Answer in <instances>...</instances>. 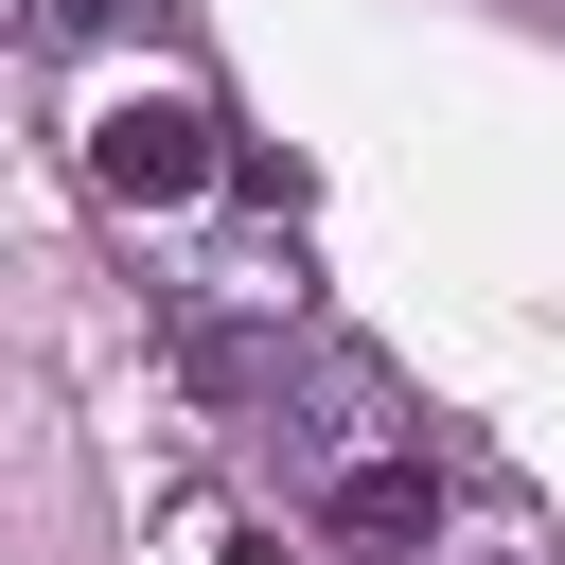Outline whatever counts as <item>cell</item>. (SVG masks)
<instances>
[{
    "label": "cell",
    "instance_id": "6da1fadb",
    "mask_svg": "<svg viewBox=\"0 0 565 565\" xmlns=\"http://www.w3.org/2000/svg\"><path fill=\"white\" fill-rule=\"evenodd\" d=\"M106 194H194V124H106Z\"/></svg>",
    "mask_w": 565,
    "mask_h": 565
},
{
    "label": "cell",
    "instance_id": "7a4b0ae2",
    "mask_svg": "<svg viewBox=\"0 0 565 565\" xmlns=\"http://www.w3.org/2000/svg\"><path fill=\"white\" fill-rule=\"evenodd\" d=\"M0 18H18V0H0Z\"/></svg>",
    "mask_w": 565,
    "mask_h": 565
}]
</instances>
